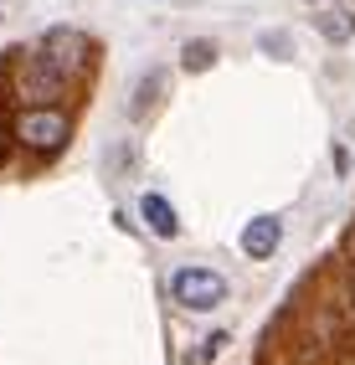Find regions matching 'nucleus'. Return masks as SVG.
I'll use <instances>...</instances> for the list:
<instances>
[{
  "mask_svg": "<svg viewBox=\"0 0 355 365\" xmlns=\"http://www.w3.org/2000/svg\"><path fill=\"white\" fill-rule=\"evenodd\" d=\"M83 52H88V36L78 26H52L41 41H36V52L26 62V78H21V93L26 98H57V93L67 88V78L83 67Z\"/></svg>",
  "mask_w": 355,
  "mask_h": 365,
  "instance_id": "nucleus-1",
  "label": "nucleus"
},
{
  "mask_svg": "<svg viewBox=\"0 0 355 365\" xmlns=\"http://www.w3.org/2000/svg\"><path fill=\"white\" fill-rule=\"evenodd\" d=\"M16 139L26 144V150H36V155H52V150H62V144H67V113L52 108V103L21 108V118H16Z\"/></svg>",
  "mask_w": 355,
  "mask_h": 365,
  "instance_id": "nucleus-2",
  "label": "nucleus"
},
{
  "mask_svg": "<svg viewBox=\"0 0 355 365\" xmlns=\"http://www.w3.org/2000/svg\"><path fill=\"white\" fill-rule=\"evenodd\" d=\"M170 294H175L180 309L211 314V309H222V304H227V278H222V273H211V267H180V273L170 278Z\"/></svg>",
  "mask_w": 355,
  "mask_h": 365,
  "instance_id": "nucleus-3",
  "label": "nucleus"
},
{
  "mask_svg": "<svg viewBox=\"0 0 355 365\" xmlns=\"http://www.w3.org/2000/svg\"><path fill=\"white\" fill-rule=\"evenodd\" d=\"M283 242V222L278 216H252V222L242 227V252L247 257H273Z\"/></svg>",
  "mask_w": 355,
  "mask_h": 365,
  "instance_id": "nucleus-4",
  "label": "nucleus"
},
{
  "mask_svg": "<svg viewBox=\"0 0 355 365\" xmlns=\"http://www.w3.org/2000/svg\"><path fill=\"white\" fill-rule=\"evenodd\" d=\"M139 211H145V222H150V232H155V237H165V242H175V237H180V216H175V206L165 201L160 190H145Z\"/></svg>",
  "mask_w": 355,
  "mask_h": 365,
  "instance_id": "nucleus-5",
  "label": "nucleus"
},
{
  "mask_svg": "<svg viewBox=\"0 0 355 365\" xmlns=\"http://www.w3.org/2000/svg\"><path fill=\"white\" fill-rule=\"evenodd\" d=\"M319 31H324L329 41H350V36H355V16H350V11H324V16H319Z\"/></svg>",
  "mask_w": 355,
  "mask_h": 365,
  "instance_id": "nucleus-6",
  "label": "nucleus"
},
{
  "mask_svg": "<svg viewBox=\"0 0 355 365\" xmlns=\"http://www.w3.org/2000/svg\"><path fill=\"white\" fill-rule=\"evenodd\" d=\"M180 62L191 67V72H206L211 62H217V46H211V41H185V52H180Z\"/></svg>",
  "mask_w": 355,
  "mask_h": 365,
  "instance_id": "nucleus-7",
  "label": "nucleus"
},
{
  "mask_svg": "<svg viewBox=\"0 0 355 365\" xmlns=\"http://www.w3.org/2000/svg\"><path fill=\"white\" fill-rule=\"evenodd\" d=\"M160 88H165V78H160V72H150V78L139 83V98H134L129 113H134V118H145V108H155V93H160Z\"/></svg>",
  "mask_w": 355,
  "mask_h": 365,
  "instance_id": "nucleus-8",
  "label": "nucleus"
},
{
  "mask_svg": "<svg viewBox=\"0 0 355 365\" xmlns=\"http://www.w3.org/2000/svg\"><path fill=\"white\" fill-rule=\"evenodd\" d=\"M0 21H6V0H0Z\"/></svg>",
  "mask_w": 355,
  "mask_h": 365,
  "instance_id": "nucleus-9",
  "label": "nucleus"
}]
</instances>
